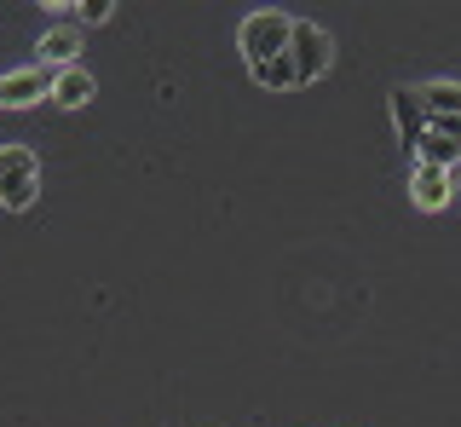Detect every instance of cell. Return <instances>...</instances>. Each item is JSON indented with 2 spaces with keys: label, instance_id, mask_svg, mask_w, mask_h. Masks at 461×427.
Here are the masks:
<instances>
[{
  "label": "cell",
  "instance_id": "cell-4",
  "mask_svg": "<svg viewBox=\"0 0 461 427\" xmlns=\"http://www.w3.org/2000/svg\"><path fill=\"white\" fill-rule=\"evenodd\" d=\"M288 59H294V76H300V87H306V81H317L329 69V35L317 30V23L294 18V47H288Z\"/></svg>",
  "mask_w": 461,
  "mask_h": 427
},
{
  "label": "cell",
  "instance_id": "cell-6",
  "mask_svg": "<svg viewBox=\"0 0 461 427\" xmlns=\"http://www.w3.org/2000/svg\"><path fill=\"white\" fill-rule=\"evenodd\" d=\"M415 156H421V168H444V174H456V168H461V127L456 122H432Z\"/></svg>",
  "mask_w": 461,
  "mask_h": 427
},
{
  "label": "cell",
  "instance_id": "cell-2",
  "mask_svg": "<svg viewBox=\"0 0 461 427\" xmlns=\"http://www.w3.org/2000/svg\"><path fill=\"white\" fill-rule=\"evenodd\" d=\"M41 191V156L29 145H0V208H29Z\"/></svg>",
  "mask_w": 461,
  "mask_h": 427
},
{
  "label": "cell",
  "instance_id": "cell-8",
  "mask_svg": "<svg viewBox=\"0 0 461 427\" xmlns=\"http://www.w3.org/2000/svg\"><path fill=\"white\" fill-rule=\"evenodd\" d=\"M450 191H456V174H444V168H415V179H410L415 208H444Z\"/></svg>",
  "mask_w": 461,
  "mask_h": 427
},
{
  "label": "cell",
  "instance_id": "cell-1",
  "mask_svg": "<svg viewBox=\"0 0 461 427\" xmlns=\"http://www.w3.org/2000/svg\"><path fill=\"white\" fill-rule=\"evenodd\" d=\"M242 59L254 64H271V59H283L288 47H294V18H283V12H249L242 18Z\"/></svg>",
  "mask_w": 461,
  "mask_h": 427
},
{
  "label": "cell",
  "instance_id": "cell-5",
  "mask_svg": "<svg viewBox=\"0 0 461 427\" xmlns=\"http://www.w3.org/2000/svg\"><path fill=\"white\" fill-rule=\"evenodd\" d=\"M393 122H398L403 150H421V139H427V104H421V87H393Z\"/></svg>",
  "mask_w": 461,
  "mask_h": 427
},
{
  "label": "cell",
  "instance_id": "cell-12",
  "mask_svg": "<svg viewBox=\"0 0 461 427\" xmlns=\"http://www.w3.org/2000/svg\"><path fill=\"white\" fill-rule=\"evenodd\" d=\"M81 12H86V23H104V18H110V12H115V0H86V6H81Z\"/></svg>",
  "mask_w": 461,
  "mask_h": 427
},
{
  "label": "cell",
  "instance_id": "cell-10",
  "mask_svg": "<svg viewBox=\"0 0 461 427\" xmlns=\"http://www.w3.org/2000/svg\"><path fill=\"white\" fill-rule=\"evenodd\" d=\"M254 81L259 87H271V93H283V87H300V76H294V59H271V64H254Z\"/></svg>",
  "mask_w": 461,
  "mask_h": 427
},
{
  "label": "cell",
  "instance_id": "cell-9",
  "mask_svg": "<svg viewBox=\"0 0 461 427\" xmlns=\"http://www.w3.org/2000/svg\"><path fill=\"white\" fill-rule=\"evenodd\" d=\"M93 98V76H86L81 64H69V69H58V87H52V104H64V110H76Z\"/></svg>",
  "mask_w": 461,
  "mask_h": 427
},
{
  "label": "cell",
  "instance_id": "cell-11",
  "mask_svg": "<svg viewBox=\"0 0 461 427\" xmlns=\"http://www.w3.org/2000/svg\"><path fill=\"white\" fill-rule=\"evenodd\" d=\"M76 47H81V35H76V30H52L47 41H41V64H58V69H69V59H76Z\"/></svg>",
  "mask_w": 461,
  "mask_h": 427
},
{
  "label": "cell",
  "instance_id": "cell-7",
  "mask_svg": "<svg viewBox=\"0 0 461 427\" xmlns=\"http://www.w3.org/2000/svg\"><path fill=\"white\" fill-rule=\"evenodd\" d=\"M421 104H427V127L432 122H456L461 127V81H427Z\"/></svg>",
  "mask_w": 461,
  "mask_h": 427
},
{
  "label": "cell",
  "instance_id": "cell-13",
  "mask_svg": "<svg viewBox=\"0 0 461 427\" xmlns=\"http://www.w3.org/2000/svg\"><path fill=\"white\" fill-rule=\"evenodd\" d=\"M456 191H461V168H456Z\"/></svg>",
  "mask_w": 461,
  "mask_h": 427
},
{
  "label": "cell",
  "instance_id": "cell-3",
  "mask_svg": "<svg viewBox=\"0 0 461 427\" xmlns=\"http://www.w3.org/2000/svg\"><path fill=\"white\" fill-rule=\"evenodd\" d=\"M52 87H58V69H52V64L12 69V76H0V104H6V110L35 104V98H52Z\"/></svg>",
  "mask_w": 461,
  "mask_h": 427
}]
</instances>
